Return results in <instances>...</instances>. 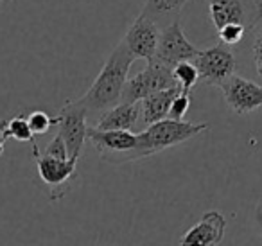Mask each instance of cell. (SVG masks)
<instances>
[{"mask_svg":"<svg viewBox=\"0 0 262 246\" xmlns=\"http://www.w3.org/2000/svg\"><path fill=\"white\" fill-rule=\"evenodd\" d=\"M172 76H174V81H176V85H178L180 92L187 95H190L192 88L196 87V83L200 81V74H198L196 67L192 65V61L178 63V65L172 69Z\"/></svg>","mask_w":262,"mask_h":246,"instance_id":"16","label":"cell"},{"mask_svg":"<svg viewBox=\"0 0 262 246\" xmlns=\"http://www.w3.org/2000/svg\"><path fill=\"white\" fill-rule=\"evenodd\" d=\"M185 2L187 0H146L140 15L153 20L157 26H162V24L169 26L176 18H180V11L185 6Z\"/></svg>","mask_w":262,"mask_h":246,"instance_id":"15","label":"cell"},{"mask_svg":"<svg viewBox=\"0 0 262 246\" xmlns=\"http://www.w3.org/2000/svg\"><path fill=\"white\" fill-rule=\"evenodd\" d=\"M43 153H45V155H49V156H54V158H59V160H70L69 153H67L65 142H63V138L59 137L58 133H56L54 138H52V140L47 144V148H45Z\"/></svg>","mask_w":262,"mask_h":246,"instance_id":"21","label":"cell"},{"mask_svg":"<svg viewBox=\"0 0 262 246\" xmlns=\"http://www.w3.org/2000/svg\"><path fill=\"white\" fill-rule=\"evenodd\" d=\"M253 227L257 228V232L260 234V237H262V198L257 201V205H255V209H253Z\"/></svg>","mask_w":262,"mask_h":246,"instance_id":"23","label":"cell"},{"mask_svg":"<svg viewBox=\"0 0 262 246\" xmlns=\"http://www.w3.org/2000/svg\"><path fill=\"white\" fill-rule=\"evenodd\" d=\"M207 122H185V120L164 119L137 133V160L153 156L169 148L198 137L208 130Z\"/></svg>","mask_w":262,"mask_h":246,"instance_id":"2","label":"cell"},{"mask_svg":"<svg viewBox=\"0 0 262 246\" xmlns=\"http://www.w3.org/2000/svg\"><path fill=\"white\" fill-rule=\"evenodd\" d=\"M140 115L139 102H119L97 119L94 128L101 131H131Z\"/></svg>","mask_w":262,"mask_h":246,"instance_id":"13","label":"cell"},{"mask_svg":"<svg viewBox=\"0 0 262 246\" xmlns=\"http://www.w3.org/2000/svg\"><path fill=\"white\" fill-rule=\"evenodd\" d=\"M215 29L230 24L243 26L246 33L262 22V0H207Z\"/></svg>","mask_w":262,"mask_h":246,"instance_id":"5","label":"cell"},{"mask_svg":"<svg viewBox=\"0 0 262 246\" xmlns=\"http://www.w3.org/2000/svg\"><path fill=\"white\" fill-rule=\"evenodd\" d=\"M226 217L219 210H208L183 234L180 246H217L225 239Z\"/></svg>","mask_w":262,"mask_h":246,"instance_id":"12","label":"cell"},{"mask_svg":"<svg viewBox=\"0 0 262 246\" xmlns=\"http://www.w3.org/2000/svg\"><path fill=\"white\" fill-rule=\"evenodd\" d=\"M58 135L67 146L70 160H79L86 144L88 119L84 108L77 101H67L58 115Z\"/></svg>","mask_w":262,"mask_h":246,"instance_id":"8","label":"cell"},{"mask_svg":"<svg viewBox=\"0 0 262 246\" xmlns=\"http://www.w3.org/2000/svg\"><path fill=\"white\" fill-rule=\"evenodd\" d=\"M246 34V29L243 26H235V24H230V26H225L217 31L219 42L223 45H237Z\"/></svg>","mask_w":262,"mask_h":246,"instance_id":"19","label":"cell"},{"mask_svg":"<svg viewBox=\"0 0 262 246\" xmlns=\"http://www.w3.org/2000/svg\"><path fill=\"white\" fill-rule=\"evenodd\" d=\"M33 146V156L36 162L38 176L49 187V198L51 201H58L59 198L67 194L70 183L76 178L77 162L76 160H59L54 156H49L40 153L36 144Z\"/></svg>","mask_w":262,"mask_h":246,"instance_id":"7","label":"cell"},{"mask_svg":"<svg viewBox=\"0 0 262 246\" xmlns=\"http://www.w3.org/2000/svg\"><path fill=\"white\" fill-rule=\"evenodd\" d=\"M86 142L94 146L101 160L113 166L137 160V135L133 131H101L88 126Z\"/></svg>","mask_w":262,"mask_h":246,"instance_id":"3","label":"cell"},{"mask_svg":"<svg viewBox=\"0 0 262 246\" xmlns=\"http://www.w3.org/2000/svg\"><path fill=\"white\" fill-rule=\"evenodd\" d=\"M228 108L237 115H246L262 106V87L233 74L221 87Z\"/></svg>","mask_w":262,"mask_h":246,"instance_id":"11","label":"cell"},{"mask_svg":"<svg viewBox=\"0 0 262 246\" xmlns=\"http://www.w3.org/2000/svg\"><path fill=\"white\" fill-rule=\"evenodd\" d=\"M198 54H200V49L187 40L180 18H176L174 22L165 26L164 31H160V40H158L157 56H155V59H158L160 63L174 69L178 63L194 61Z\"/></svg>","mask_w":262,"mask_h":246,"instance_id":"9","label":"cell"},{"mask_svg":"<svg viewBox=\"0 0 262 246\" xmlns=\"http://www.w3.org/2000/svg\"><path fill=\"white\" fill-rule=\"evenodd\" d=\"M180 94V88H167V90L157 92V94L147 95L140 101V113H142V122L146 126H151L155 122H160L164 119H169V110L174 101V97Z\"/></svg>","mask_w":262,"mask_h":246,"instance_id":"14","label":"cell"},{"mask_svg":"<svg viewBox=\"0 0 262 246\" xmlns=\"http://www.w3.org/2000/svg\"><path fill=\"white\" fill-rule=\"evenodd\" d=\"M174 87L178 85L174 81L171 67L164 65L158 59H153V61H147L146 69L126 81L120 102H140L147 95Z\"/></svg>","mask_w":262,"mask_h":246,"instance_id":"4","label":"cell"},{"mask_svg":"<svg viewBox=\"0 0 262 246\" xmlns=\"http://www.w3.org/2000/svg\"><path fill=\"white\" fill-rule=\"evenodd\" d=\"M8 2H11V0H0V8H2L4 4H8Z\"/></svg>","mask_w":262,"mask_h":246,"instance_id":"25","label":"cell"},{"mask_svg":"<svg viewBox=\"0 0 262 246\" xmlns=\"http://www.w3.org/2000/svg\"><path fill=\"white\" fill-rule=\"evenodd\" d=\"M158 40H160V27L153 20L139 15L135 22L127 27L122 44L135 59L153 61L157 56Z\"/></svg>","mask_w":262,"mask_h":246,"instance_id":"10","label":"cell"},{"mask_svg":"<svg viewBox=\"0 0 262 246\" xmlns=\"http://www.w3.org/2000/svg\"><path fill=\"white\" fill-rule=\"evenodd\" d=\"M189 106H190V95L182 94V92H180V94L174 97V101H172L171 110H169V119L183 120L185 113L189 112Z\"/></svg>","mask_w":262,"mask_h":246,"instance_id":"20","label":"cell"},{"mask_svg":"<svg viewBox=\"0 0 262 246\" xmlns=\"http://www.w3.org/2000/svg\"><path fill=\"white\" fill-rule=\"evenodd\" d=\"M6 137L13 138V140H18V142H29V144H34V133L31 131L29 124H27L26 115H16L8 120Z\"/></svg>","mask_w":262,"mask_h":246,"instance_id":"17","label":"cell"},{"mask_svg":"<svg viewBox=\"0 0 262 246\" xmlns=\"http://www.w3.org/2000/svg\"><path fill=\"white\" fill-rule=\"evenodd\" d=\"M27 124L34 135H43L51 130L52 126H58V117H51L43 110H34L27 113Z\"/></svg>","mask_w":262,"mask_h":246,"instance_id":"18","label":"cell"},{"mask_svg":"<svg viewBox=\"0 0 262 246\" xmlns=\"http://www.w3.org/2000/svg\"><path fill=\"white\" fill-rule=\"evenodd\" d=\"M192 65L200 74V81L208 87L221 88L237 70L235 54L226 45L217 44L210 49L200 51Z\"/></svg>","mask_w":262,"mask_h":246,"instance_id":"6","label":"cell"},{"mask_svg":"<svg viewBox=\"0 0 262 246\" xmlns=\"http://www.w3.org/2000/svg\"><path fill=\"white\" fill-rule=\"evenodd\" d=\"M6 126H8V119H0V156L4 155V148L8 137H6Z\"/></svg>","mask_w":262,"mask_h":246,"instance_id":"24","label":"cell"},{"mask_svg":"<svg viewBox=\"0 0 262 246\" xmlns=\"http://www.w3.org/2000/svg\"><path fill=\"white\" fill-rule=\"evenodd\" d=\"M251 52H253L255 69H257L258 77L262 79V26H260V29L257 31V34H255L253 45H251Z\"/></svg>","mask_w":262,"mask_h":246,"instance_id":"22","label":"cell"},{"mask_svg":"<svg viewBox=\"0 0 262 246\" xmlns=\"http://www.w3.org/2000/svg\"><path fill=\"white\" fill-rule=\"evenodd\" d=\"M133 61H135V58L127 52V49L120 42L112 51V54L108 56L101 72L97 74V77L86 90V94L77 99V102L86 112L88 120H97L102 113L122 101V92Z\"/></svg>","mask_w":262,"mask_h":246,"instance_id":"1","label":"cell"}]
</instances>
